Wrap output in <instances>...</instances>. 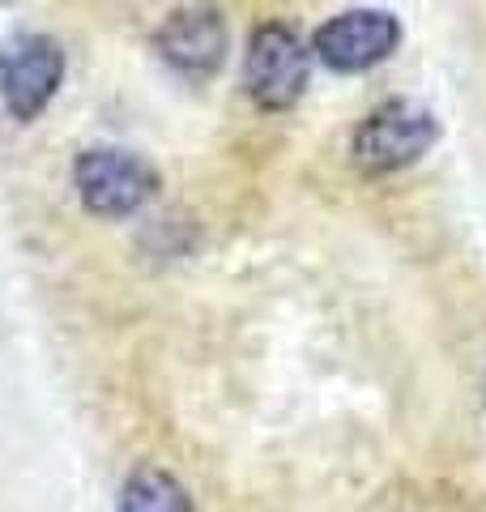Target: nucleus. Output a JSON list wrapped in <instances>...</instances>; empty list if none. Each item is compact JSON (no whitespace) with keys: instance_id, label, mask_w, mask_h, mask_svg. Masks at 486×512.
Masks as SVG:
<instances>
[{"instance_id":"39448f33","label":"nucleus","mask_w":486,"mask_h":512,"mask_svg":"<svg viewBox=\"0 0 486 512\" xmlns=\"http://www.w3.org/2000/svg\"><path fill=\"white\" fill-rule=\"evenodd\" d=\"M401 43V26L384 9H350L337 13L316 30V56L333 73H363L388 60Z\"/></svg>"},{"instance_id":"0eeeda50","label":"nucleus","mask_w":486,"mask_h":512,"mask_svg":"<svg viewBox=\"0 0 486 512\" xmlns=\"http://www.w3.org/2000/svg\"><path fill=\"white\" fill-rule=\"evenodd\" d=\"M116 512H192V495L175 474L145 466L124 483Z\"/></svg>"},{"instance_id":"20e7f679","label":"nucleus","mask_w":486,"mask_h":512,"mask_svg":"<svg viewBox=\"0 0 486 512\" xmlns=\"http://www.w3.org/2000/svg\"><path fill=\"white\" fill-rule=\"evenodd\" d=\"M243 86H248L252 103L265 111H286L299 103L307 86V52L299 35L282 22H265L252 30L248 56H243Z\"/></svg>"},{"instance_id":"423d86ee","label":"nucleus","mask_w":486,"mask_h":512,"mask_svg":"<svg viewBox=\"0 0 486 512\" xmlns=\"http://www.w3.org/2000/svg\"><path fill=\"white\" fill-rule=\"evenodd\" d=\"M154 47L175 73L209 77L218 73V64L226 56V22L218 9H180L162 22Z\"/></svg>"},{"instance_id":"f03ea898","label":"nucleus","mask_w":486,"mask_h":512,"mask_svg":"<svg viewBox=\"0 0 486 512\" xmlns=\"http://www.w3.org/2000/svg\"><path fill=\"white\" fill-rule=\"evenodd\" d=\"M64 82V52L52 35L22 30L0 43V103L13 120L30 124L56 99Z\"/></svg>"},{"instance_id":"7ed1b4c3","label":"nucleus","mask_w":486,"mask_h":512,"mask_svg":"<svg viewBox=\"0 0 486 512\" xmlns=\"http://www.w3.org/2000/svg\"><path fill=\"white\" fill-rule=\"evenodd\" d=\"M73 180L81 192V205L103 218L137 214L145 201L158 192V171L133 150L116 146H94L77 158Z\"/></svg>"},{"instance_id":"f257e3e1","label":"nucleus","mask_w":486,"mask_h":512,"mask_svg":"<svg viewBox=\"0 0 486 512\" xmlns=\"http://www.w3.org/2000/svg\"><path fill=\"white\" fill-rule=\"evenodd\" d=\"M435 137H440V124L423 103L388 99L354 133V163L367 175L410 167L414 158H423L435 146Z\"/></svg>"}]
</instances>
